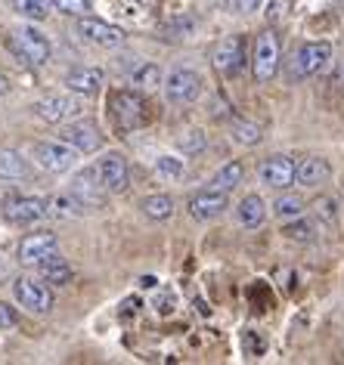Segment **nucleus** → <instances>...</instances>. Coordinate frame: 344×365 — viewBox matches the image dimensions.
Returning a JSON list of instances; mask_svg holds the SVG:
<instances>
[{"label":"nucleus","mask_w":344,"mask_h":365,"mask_svg":"<svg viewBox=\"0 0 344 365\" xmlns=\"http://www.w3.org/2000/svg\"><path fill=\"white\" fill-rule=\"evenodd\" d=\"M140 211L149 217V220H168L174 214V198L171 195H146L140 202Z\"/></svg>","instance_id":"b1692460"},{"label":"nucleus","mask_w":344,"mask_h":365,"mask_svg":"<svg viewBox=\"0 0 344 365\" xmlns=\"http://www.w3.org/2000/svg\"><path fill=\"white\" fill-rule=\"evenodd\" d=\"M233 140H236L239 145H258L260 140H264V130H260L255 121L236 118V121H233Z\"/></svg>","instance_id":"cd10ccee"},{"label":"nucleus","mask_w":344,"mask_h":365,"mask_svg":"<svg viewBox=\"0 0 344 365\" xmlns=\"http://www.w3.org/2000/svg\"><path fill=\"white\" fill-rule=\"evenodd\" d=\"M31 173L29 161L13 149H0V180H25Z\"/></svg>","instance_id":"5701e85b"},{"label":"nucleus","mask_w":344,"mask_h":365,"mask_svg":"<svg viewBox=\"0 0 344 365\" xmlns=\"http://www.w3.org/2000/svg\"><path fill=\"white\" fill-rule=\"evenodd\" d=\"M78 155L81 152L75 149V145H69L66 140H41V143L31 145V158L50 173L71 170V164L78 161Z\"/></svg>","instance_id":"39448f33"},{"label":"nucleus","mask_w":344,"mask_h":365,"mask_svg":"<svg viewBox=\"0 0 344 365\" xmlns=\"http://www.w3.org/2000/svg\"><path fill=\"white\" fill-rule=\"evenodd\" d=\"M236 220L246 226V230H258L260 223L267 220V205L260 195H246L242 202L236 205Z\"/></svg>","instance_id":"412c9836"},{"label":"nucleus","mask_w":344,"mask_h":365,"mask_svg":"<svg viewBox=\"0 0 344 365\" xmlns=\"http://www.w3.org/2000/svg\"><path fill=\"white\" fill-rule=\"evenodd\" d=\"M13 294H16V304L25 307L29 313H38V316H47L53 309V291L44 285V279H16L13 282Z\"/></svg>","instance_id":"423d86ee"},{"label":"nucleus","mask_w":344,"mask_h":365,"mask_svg":"<svg viewBox=\"0 0 344 365\" xmlns=\"http://www.w3.org/2000/svg\"><path fill=\"white\" fill-rule=\"evenodd\" d=\"M131 84H137L140 90H156L158 84H165V75H161V68L156 62H143V66L133 68Z\"/></svg>","instance_id":"a878e982"},{"label":"nucleus","mask_w":344,"mask_h":365,"mask_svg":"<svg viewBox=\"0 0 344 365\" xmlns=\"http://www.w3.org/2000/svg\"><path fill=\"white\" fill-rule=\"evenodd\" d=\"M108 108H112V118L121 133L140 130V127L146 124V99H143L137 90H115V93L108 96Z\"/></svg>","instance_id":"f257e3e1"},{"label":"nucleus","mask_w":344,"mask_h":365,"mask_svg":"<svg viewBox=\"0 0 344 365\" xmlns=\"http://www.w3.org/2000/svg\"><path fill=\"white\" fill-rule=\"evenodd\" d=\"M34 4H38V6H41V10H47V13L53 10V0H34Z\"/></svg>","instance_id":"4c0bfd02"},{"label":"nucleus","mask_w":344,"mask_h":365,"mask_svg":"<svg viewBox=\"0 0 344 365\" xmlns=\"http://www.w3.org/2000/svg\"><path fill=\"white\" fill-rule=\"evenodd\" d=\"M59 140L75 145L81 155H90L103 145V133H99L96 124H90V121H66L62 130H59Z\"/></svg>","instance_id":"2eb2a0df"},{"label":"nucleus","mask_w":344,"mask_h":365,"mask_svg":"<svg viewBox=\"0 0 344 365\" xmlns=\"http://www.w3.org/2000/svg\"><path fill=\"white\" fill-rule=\"evenodd\" d=\"M233 6H236L239 13H258L260 6H264V0H233Z\"/></svg>","instance_id":"c9c22d12"},{"label":"nucleus","mask_w":344,"mask_h":365,"mask_svg":"<svg viewBox=\"0 0 344 365\" xmlns=\"http://www.w3.org/2000/svg\"><path fill=\"white\" fill-rule=\"evenodd\" d=\"M329 59H332V47L325 41L304 43V47L292 56V62H288V78H292V81H304V78L320 75V71L329 66Z\"/></svg>","instance_id":"7ed1b4c3"},{"label":"nucleus","mask_w":344,"mask_h":365,"mask_svg":"<svg viewBox=\"0 0 344 365\" xmlns=\"http://www.w3.org/2000/svg\"><path fill=\"white\" fill-rule=\"evenodd\" d=\"M205 130H198V127H193V130H183L177 136V149L183 152V155H198V152H205Z\"/></svg>","instance_id":"c756f323"},{"label":"nucleus","mask_w":344,"mask_h":365,"mask_svg":"<svg viewBox=\"0 0 344 365\" xmlns=\"http://www.w3.org/2000/svg\"><path fill=\"white\" fill-rule=\"evenodd\" d=\"M161 87H165V96L171 99V103H177V106L196 103V99L202 96V78H198L196 71H189V68L171 71Z\"/></svg>","instance_id":"1a4fd4ad"},{"label":"nucleus","mask_w":344,"mask_h":365,"mask_svg":"<svg viewBox=\"0 0 344 365\" xmlns=\"http://www.w3.org/2000/svg\"><path fill=\"white\" fill-rule=\"evenodd\" d=\"M279 59H283V50H279V38L273 31L258 34L255 41V81L258 84H270L273 75L279 71Z\"/></svg>","instance_id":"0eeeda50"},{"label":"nucleus","mask_w":344,"mask_h":365,"mask_svg":"<svg viewBox=\"0 0 344 365\" xmlns=\"http://www.w3.org/2000/svg\"><path fill=\"white\" fill-rule=\"evenodd\" d=\"M34 115L47 124H66V121H75L84 112V103H81L78 93H53V96H44L31 106Z\"/></svg>","instance_id":"20e7f679"},{"label":"nucleus","mask_w":344,"mask_h":365,"mask_svg":"<svg viewBox=\"0 0 344 365\" xmlns=\"http://www.w3.org/2000/svg\"><path fill=\"white\" fill-rule=\"evenodd\" d=\"M13 4V10L16 13H22V16H29V19H47V10H41L38 4H34V0H10Z\"/></svg>","instance_id":"473e14b6"},{"label":"nucleus","mask_w":344,"mask_h":365,"mask_svg":"<svg viewBox=\"0 0 344 365\" xmlns=\"http://www.w3.org/2000/svg\"><path fill=\"white\" fill-rule=\"evenodd\" d=\"M81 211H84V205H81L71 192H69V195H53V198H47V214H50V217H59V220L78 217Z\"/></svg>","instance_id":"393cba45"},{"label":"nucleus","mask_w":344,"mask_h":365,"mask_svg":"<svg viewBox=\"0 0 344 365\" xmlns=\"http://www.w3.org/2000/svg\"><path fill=\"white\" fill-rule=\"evenodd\" d=\"M96 173L103 180V186L108 192H124L131 186V168H128V158L118 152H108L96 161Z\"/></svg>","instance_id":"4468645a"},{"label":"nucleus","mask_w":344,"mask_h":365,"mask_svg":"<svg viewBox=\"0 0 344 365\" xmlns=\"http://www.w3.org/2000/svg\"><path fill=\"white\" fill-rule=\"evenodd\" d=\"M273 214L283 217V220H292V217H301L304 214V198L295 195V192H283L273 202Z\"/></svg>","instance_id":"c85d7f7f"},{"label":"nucleus","mask_w":344,"mask_h":365,"mask_svg":"<svg viewBox=\"0 0 344 365\" xmlns=\"http://www.w3.org/2000/svg\"><path fill=\"white\" fill-rule=\"evenodd\" d=\"M56 235L53 232H29L19 242V263L22 267H38L44 257H50L56 251Z\"/></svg>","instance_id":"f3484780"},{"label":"nucleus","mask_w":344,"mask_h":365,"mask_svg":"<svg viewBox=\"0 0 344 365\" xmlns=\"http://www.w3.org/2000/svg\"><path fill=\"white\" fill-rule=\"evenodd\" d=\"M6 47H10L25 66L38 68V66H47L50 62V41L44 38L38 29H31V25L19 29L13 38H6Z\"/></svg>","instance_id":"f03ea898"},{"label":"nucleus","mask_w":344,"mask_h":365,"mask_svg":"<svg viewBox=\"0 0 344 365\" xmlns=\"http://www.w3.org/2000/svg\"><path fill=\"white\" fill-rule=\"evenodd\" d=\"M71 195H75L84 207H103L108 189L103 186L96 168H84V170H78L75 177H71Z\"/></svg>","instance_id":"f8f14e48"},{"label":"nucleus","mask_w":344,"mask_h":365,"mask_svg":"<svg viewBox=\"0 0 344 365\" xmlns=\"http://www.w3.org/2000/svg\"><path fill=\"white\" fill-rule=\"evenodd\" d=\"M242 180H246V164L233 158V161H226L223 168L211 177V186L214 189H223V192H233V189H236Z\"/></svg>","instance_id":"4be33fe9"},{"label":"nucleus","mask_w":344,"mask_h":365,"mask_svg":"<svg viewBox=\"0 0 344 365\" xmlns=\"http://www.w3.org/2000/svg\"><path fill=\"white\" fill-rule=\"evenodd\" d=\"M295 170H298V164L292 158H285V155H273V158H267L258 168V177L270 189H288L295 182Z\"/></svg>","instance_id":"dca6fc26"},{"label":"nucleus","mask_w":344,"mask_h":365,"mask_svg":"<svg viewBox=\"0 0 344 365\" xmlns=\"http://www.w3.org/2000/svg\"><path fill=\"white\" fill-rule=\"evenodd\" d=\"M19 325V313L10 304H0V331H10V328Z\"/></svg>","instance_id":"f704fd0d"},{"label":"nucleus","mask_w":344,"mask_h":365,"mask_svg":"<svg viewBox=\"0 0 344 365\" xmlns=\"http://www.w3.org/2000/svg\"><path fill=\"white\" fill-rule=\"evenodd\" d=\"M10 93V81H6V75H0V96Z\"/></svg>","instance_id":"e433bc0d"},{"label":"nucleus","mask_w":344,"mask_h":365,"mask_svg":"<svg viewBox=\"0 0 344 365\" xmlns=\"http://www.w3.org/2000/svg\"><path fill=\"white\" fill-rule=\"evenodd\" d=\"M90 0H53V10L66 13V16H87L90 13Z\"/></svg>","instance_id":"2f4dec72"},{"label":"nucleus","mask_w":344,"mask_h":365,"mask_svg":"<svg viewBox=\"0 0 344 365\" xmlns=\"http://www.w3.org/2000/svg\"><path fill=\"white\" fill-rule=\"evenodd\" d=\"M78 34L96 47H121L124 43V29L112 22H103V19H93V16H78Z\"/></svg>","instance_id":"9b49d317"},{"label":"nucleus","mask_w":344,"mask_h":365,"mask_svg":"<svg viewBox=\"0 0 344 365\" xmlns=\"http://www.w3.org/2000/svg\"><path fill=\"white\" fill-rule=\"evenodd\" d=\"M4 217L16 226H31L47 217V198L38 195H10L4 202Z\"/></svg>","instance_id":"6e6552de"},{"label":"nucleus","mask_w":344,"mask_h":365,"mask_svg":"<svg viewBox=\"0 0 344 365\" xmlns=\"http://www.w3.org/2000/svg\"><path fill=\"white\" fill-rule=\"evenodd\" d=\"M283 235L292 242H313V226L304 220V217H292L285 226H283Z\"/></svg>","instance_id":"7c9ffc66"},{"label":"nucleus","mask_w":344,"mask_h":365,"mask_svg":"<svg viewBox=\"0 0 344 365\" xmlns=\"http://www.w3.org/2000/svg\"><path fill=\"white\" fill-rule=\"evenodd\" d=\"M316 217H323L325 223H338V202L335 198H320L316 202Z\"/></svg>","instance_id":"72a5a7b5"},{"label":"nucleus","mask_w":344,"mask_h":365,"mask_svg":"<svg viewBox=\"0 0 344 365\" xmlns=\"http://www.w3.org/2000/svg\"><path fill=\"white\" fill-rule=\"evenodd\" d=\"M226 195H230V192L208 186V189H202V192L189 195L186 211H189V217H193V220H198V223L214 220V217H221V214L226 211V205H230V198H226Z\"/></svg>","instance_id":"9d476101"},{"label":"nucleus","mask_w":344,"mask_h":365,"mask_svg":"<svg viewBox=\"0 0 344 365\" xmlns=\"http://www.w3.org/2000/svg\"><path fill=\"white\" fill-rule=\"evenodd\" d=\"M242 66H246V41H242V34H230V38H223L217 43L214 68L221 71L223 78H236Z\"/></svg>","instance_id":"ddd939ff"},{"label":"nucleus","mask_w":344,"mask_h":365,"mask_svg":"<svg viewBox=\"0 0 344 365\" xmlns=\"http://www.w3.org/2000/svg\"><path fill=\"white\" fill-rule=\"evenodd\" d=\"M156 173L161 180H168V182H177V180H183L186 164H183V158H177V155H158L156 158Z\"/></svg>","instance_id":"bb28decb"},{"label":"nucleus","mask_w":344,"mask_h":365,"mask_svg":"<svg viewBox=\"0 0 344 365\" xmlns=\"http://www.w3.org/2000/svg\"><path fill=\"white\" fill-rule=\"evenodd\" d=\"M34 269H38V272H41V279H44V282H50V285H69L71 276H75V272H71V267H69V260L62 257L59 251H53L50 257H44Z\"/></svg>","instance_id":"6ab92c4d"},{"label":"nucleus","mask_w":344,"mask_h":365,"mask_svg":"<svg viewBox=\"0 0 344 365\" xmlns=\"http://www.w3.org/2000/svg\"><path fill=\"white\" fill-rule=\"evenodd\" d=\"M329 173H332L329 161H325V158H316V155H310V158H304L301 164H298V170H295V180L301 182V186L313 189V186H320V182H325V180H329Z\"/></svg>","instance_id":"aec40b11"},{"label":"nucleus","mask_w":344,"mask_h":365,"mask_svg":"<svg viewBox=\"0 0 344 365\" xmlns=\"http://www.w3.org/2000/svg\"><path fill=\"white\" fill-rule=\"evenodd\" d=\"M66 87L71 90V93H78V96H93L99 93V87H103V71L99 68H71L69 75H66Z\"/></svg>","instance_id":"a211bd4d"}]
</instances>
